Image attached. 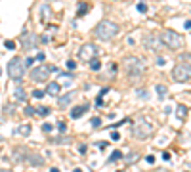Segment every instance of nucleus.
<instances>
[{
    "label": "nucleus",
    "instance_id": "12",
    "mask_svg": "<svg viewBox=\"0 0 191 172\" xmlns=\"http://www.w3.org/2000/svg\"><path fill=\"white\" fill-rule=\"evenodd\" d=\"M27 164H31V167H42L44 164V157L38 155V153H27Z\"/></svg>",
    "mask_w": 191,
    "mask_h": 172
},
{
    "label": "nucleus",
    "instance_id": "10",
    "mask_svg": "<svg viewBox=\"0 0 191 172\" xmlns=\"http://www.w3.org/2000/svg\"><path fill=\"white\" fill-rule=\"evenodd\" d=\"M143 46L147 50H151V52H157L162 44H161V38L159 37H155V34H145V37H143Z\"/></svg>",
    "mask_w": 191,
    "mask_h": 172
},
{
    "label": "nucleus",
    "instance_id": "26",
    "mask_svg": "<svg viewBox=\"0 0 191 172\" xmlns=\"http://www.w3.org/2000/svg\"><path fill=\"white\" fill-rule=\"evenodd\" d=\"M50 113H52V109H50V107H44V105L37 109V115H40V117H48Z\"/></svg>",
    "mask_w": 191,
    "mask_h": 172
},
{
    "label": "nucleus",
    "instance_id": "19",
    "mask_svg": "<svg viewBox=\"0 0 191 172\" xmlns=\"http://www.w3.org/2000/svg\"><path fill=\"white\" fill-rule=\"evenodd\" d=\"M50 17H52V10H50V6H42V10H40V21L42 23H46V21H50Z\"/></svg>",
    "mask_w": 191,
    "mask_h": 172
},
{
    "label": "nucleus",
    "instance_id": "31",
    "mask_svg": "<svg viewBox=\"0 0 191 172\" xmlns=\"http://www.w3.org/2000/svg\"><path fill=\"white\" fill-rule=\"evenodd\" d=\"M90 126H94V128H97V126H101V119L100 117H94L90 120Z\"/></svg>",
    "mask_w": 191,
    "mask_h": 172
},
{
    "label": "nucleus",
    "instance_id": "33",
    "mask_svg": "<svg viewBox=\"0 0 191 172\" xmlns=\"http://www.w3.org/2000/svg\"><path fill=\"white\" fill-rule=\"evenodd\" d=\"M136 8H138V12L145 13V12H147V4H145V2H138V6H136Z\"/></svg>",
    "mask_w": 191,
    "mask_h": 172
},
{
    "label": "nucleus",
    "instance_id": "49",
    "mask_svg": "<svg viewBox=\"0 0 191 172\" xmlns=\"http://www.w3.org/2000/svg\"><path fill=\"white\" fill-rule=\"evenodd\" d=\"M157 63H159V65H164L166 61H164V57H159V59H157Z\"/></svg>",
    "mask_w": 191,
    "mask_h": 172
},
{
    "label": "nucleus",
    "instance_id": "39",
    "mask_svg": "<svg viewBox=\"0 0 191 172\" xmlns=\"http://www.w3.org/2000/svg\"><path fill=\"white\" fill-rule=\"evenodd\" d=\"M96 105H97V107L103 105V96H97V98H96Z\"/></svg>",
    "mask_w": 191,
    "mask_h": 172
},
{
    "label": "nucleus",
    "instance_id": "2",
    "mask_svg": "<svg viewBox=\"0 0 191 172\" xmlns=\"http://www.w3.org/2000/svg\"><path fill=\"white\" fill-rule=\"evenodd\" d=\"M96 37L100 38V40H113L117 37V33H118V25L117 23H113V21H107V19H103L97 23L96 27Z\"/></svg>",
    "mask_w": 191,
    "mask_h": 172
},
{
    "label": "nucleus",
    "instance_id": "45",
    "mask_svg": "<svg viewBox=\"0 0 191 172\" xmlns=\"http://www.w3.org/2000/svg\"><path fill=\"white\" fill-rule=\"evenodd\" d=\"M37 59H38V61H44V59H46V56H44V52H38V56H37Z\"/></svg>",
    "mask_w": 191,
    "mask_h": 172
},
{
    "label": "nucleus",
    "instance_id": "53",
    "mask_svg": "<svg viewBox=\"0 0 191 172\" xmlns=\"http://www.w3.org/2000/svg\"><path fill=\"white\" fill-rule=\"evenodd\" d=\"M117 172H122V170H117Z\"/></svg>",
    "mask_w": 191,
    "mask_h": 172
},
{
    "label": "nucleus",
    "instance_id": "35",
    "mask_svg": "<svg viewBox=\"0 0 191 172\" xmlns=\"http://www.w3.org/2000/svg\"><path fill=\"white\" fill-rule=\"evenodd\" d=\"M33 98L42 99V98H44V90H34V92H33Z\"/></svg>",
    "mask_w": 191,
    "mask_h": 172
},
{
    "label": "nucleus",
    "instance_id": "36",
    "mask_svg": "<svg viewBox=\"0 0 191 172\" xmlns=\"http://www.w3.org/2000/svg\"><path fill=\"white\" fill-rule=\"evenodd\" d=\"M4 46L8 48V50H16V42H13V40H6V42H4Z\"/></svg>",
    "mask_w": 191,
    "mask_h": 172
},
{
    "label": "nucleus",
    "instance_id": "7",
    "mask_svg": "<svg viewBox=\"0 0 191 172\" xmlns=\"http://www.w3.org/2000/svg\"><path fill=\"white\" fill-rule=\"evenodd\" d=\"M100 56V48H97L94 42H86L82 44L80 50H79V59L80 61H90L92 57H97Z\"/></svg>",
    "mask_w": 191,
    "mask_h": 172
},
{
    "label": "nucleus",
    "instance_id": "38",
    "mask_svg": "<svg viewBox=\"0 0 191 172\" xmlns=\"http://www.w3.org/2000/svg\"><path fill=\"white\" fill-rule=\"evenodd\" d=\"M67 69H69V71H75V69H76V63H75L73 59H69V61H67Z\"/></svg>",
    "mask_w": 191,
    "mask_h": 172
},
{
    "label": "nucleus",
    "instance_id": "54",
    "mask_svg": "<svg viewBox=\"0 0 191 172\" xmlns=\"http://www.w3.org/2000/svg\"><path fill=\"white\" fill-rule=\"evenodd\" d=\"M0 75H2V71H0Z\"/></svg>",
    "mask_w": 191,
    "mask_h": 172
},
{
    "label": "nucleus",
    "instance_id": "18",
    "mask_svg": "<svg viewBox=\"0 0 191 172\" xmlns=\"http://www.w3.org/2000/svg\"><path fill=\"white\" fill-rule=\"evenodd\" d=\"M31 124H21V126H17V128H13V136L16 134H19V136H31Z\"/></svg>",
    "mask_w": 191,
    "mask_h": 172
},
{
    "label": "nucleus",
    "instance_id": "50",
    "mask_svg": "<svg viewBox=\"0 0 191 172\" xmlns=\"http://www.w3.org/2000/svg\"><path fill=\"white\" fill-rule=\"evenodd\" d=\"M50 172H59V168H55V167H54V168H52Z\"/></svg>",
    "mask_w": 191,
    "mask_h": 172
},
{
    "label": "nucleus",
    "instance_id": "41",
    "mask_svg": "<svg viewBox=\"0 0 191 172\" xmlns=\"http://www.w3.org/2000/svg\"><path fill=\"white\" fill-rule=\"evenodd\" d=\"M96 145L100 149H105V147H107V142H96Z\"/></svg>",
    "mask_w": 191,
    "mask_h": 172
},
{
    "label": "nucleus",
    "instance_id": "22",
    "mask_svg": "<svg viewBox=\"0 0 191 172\" xmlns=\"http://www.w3.org/2000/svg\"><path fill=\"white\" fill-rule=\"evenodd\" d=\"M187 105H178L176 107V117H178L180 120H183V119H187Z\"/></svg>",
    "mask_w": 191,
    "mask_h": 172
},
{
    "label": "nucleus",
    "instance_id": "16",
    "mask_svg": "<svg viewBox=\"0 0 191 172\" xmlns=\"http://www.w3.org/2000/svg\"><path fill=\"white\" fill-rule=\"evenodd\" d=\"M13 98H16V102H19V103H25V102H27V94H25V90H23V86H21V82L16 86Z\"/></svg>",
    "mask_w": 191,
    "mask_h": 172
},
{
    "label": "nucleus",
    "instance_id": "51",
    "mask_svg": "<svg viewBox=\"0 0 191 172\" xmlns=\"http://www.w3.org/2000/svg\"><path fill=\"white\" fill-rule=\"evenodd\" d=\"M0 172H12V170H8V168H2V170H0Z\"/></svg>",
    "mask_w": 191,
    "mask_h": 172
},
{
    "label": "nucleus",
    "instance_id": "43",
    "mask_svg": "<svg viewBox=\"0 0 191 172\" xmlns=\"http://www.w3.org/2000/svg\"><path fill=\"white\" fill-rule=\"evenodd\" d=\"M145 161L149 163V164H153V163H155V155H147V157H145Z\"/></svg>",
    "mask_w": 191,
    "mask_h": 172
},
{
    "label": "nucleus",
    "instance_id": "8",
    "mask_svg": "<svg viewBox=\"0 0 191 172\" xmlns=\"http://www.w3.org/2000/svg\"><path fill=\"white\" fill-rule=\"evenodd\" d=\"M50 67L48 65H38V67H33L31 69V81L34 82H48L50 78Z\"/></svg>",
    "mask_w": 191,
    "mask_h": 172
},
{
    "label": "nucleus",
    "instance_id": "25",
    "mask_svg": "<svg viewBox=\"0 0 191 172\" xmlns=\"http://www.w3.org/2000/svg\"><path fill=\"white\" fill-rule=\"evenodd\" d=\"M121 159H122V151H118V149H117V151H113V153H111L109 163H117V161H121Z\"/></svg>",
    "mask_w": 191,
    "mask_h": 172
},
{
    "label": "nucleus",
    "instance_id": "48",
    "mask_svg": "<svg viewBox=\"0 0 191 172\" xmlns=\"http://www.w3.org/2000/svg\"><path fill=\"white\" fill-rule=\"evenodd\" d=\"M86 149H88V147H86V145H84V143H82V145L79 147V151H80V153H86Z\"/></svg>",
    "mask_w": 191,
    "mask_h": 172
},
{
    "label": "nucleus",
    "instance_id": "46",
    "mask_svg": "<svg viewBox=\"0 0 191 172\" xmlns=\"http://www.w3.org/2000/svg\"><path fill=\"white\" fill-rule=\"evenodd\" d=\"M105 94H109V86H107V88H101V90H100V96H105Z\"/></svg>",
    "mask_w": 191,
    "mask_h": 172
},
{
    "label": "nucleus",
    "instance_id": "30",
    "mask_svg": "<svg viewBox=\"0 0 191 172\" xmlns=\"http://www.w3.org/2000/svg\"><path fill=\"white\" fill-rule=\"evenodd\" d=\"M33 65H34V57H31V56H29V57H27V59L23 61V67L27 69V67H33Z\"/></svg>",
    "mask_w": 191,
    "mask_h": 172
},
{
    "label": "nucleus",
    "instance_id": "24",
    "mask_svg": "<svg viewBox=\"0 0 191 172\" xmlns=\"http://www.w3.org/2000/svg\"><path fill=\"white\" fill-rule=\"evenodd\" d=\"M88 63H90V69L94 71V73H97V71L101 69V63H100V59H97V57H92Z\"/></svg>",
    "mask_w": 191,
    "mask_h": 172
},
{
    "label": "nucleus",
    "instance_id": "9",
    "mask_svg": "<svg viewBox=\"0 0 191 172\" xmlns=\"http://www.w3.org/2000/svg\"><path fill=\"white\" fill-rule=\"evenodd\" d=\"M19 40H21V46H23V50L25 52H31V50H34L37 48V44H38V38H37V34H33V33H23L19 37Z\"/></svg>",
    "mask_w": 191,
    "mask_h": 172
},
{
    "label": "nucleus",
    "instance_id": "11",
    "mask_svg": "<svg viewBox=\"0 0 191 172\" xmlns=\"http://www.w3.org/2000/svg\"><path fill=\"white\" fill-rule=\"evenodd\" d=\"M75 98H76V92H75V90H71V92H67V94H63V96L58 99V105L61 107V109H65V107H69V103L73 102Z\"/></svg>",
    "mask_w": 191,
    "mask_h": 172
},
{
    "label": "nucleus",
    "instance_id": "3",
    "mask_svg": "<svg viewBox=\"0 0 191 172\" xmlns=\"http://www.w3.org/2000/svg\"><path fill=\"white\" fill-rule=\"evenodd\" d=\"M151 134H153V124L147 123L145 119H140L138 123L134 124V128H132V136L138 138V140H147Z\"/></svg>",
    "mask_w": 191,
    "mask_h": 172
},
{
    "label": "nucleus",
    "instance_id": "23",
    "mask_svg": "<svg viewBox=\"0 0 191 172\" xmlns=\"http://www.w3.org/2000/svg\"><path fill=\"white\" fill-rule=\"evenodd\" d=\"M155 90H157V94H159V99H166L168 98V88L164 84H157V86H155Z\"/></svg>",
    "mask_w": 191,
    "mask_h": 172
},
{
    "label": "nucleus",
    "instance_id": "14",
    "mask_svg": "<svg viewBox=\"0 0 191 172\" xmlns=\"http://www.w3.org/2000/svg\"><path fill=\"white\" fill-rule=\"evenodd\" d=\"M27 153H29V149H27V147H17L16 151H13V155H12V161L13 163H21L27 157Z\"/></svg>",
    "mask_w": 191,
    "mask_h": 172
},
{
    "label": "nucleus",
    "instance_id": "20",
    "mask_svg": "<svg viewBox=\"0 0 191 172\" xmlns=\"http://www.w3.org/2000/svg\"><path fill=\"white\" fill-rule=\"evenodd\" d=\"M76 6H79V10H76V17H82V16H86V13L90 12V4L88 2H79Z\"/></svg>",
    "mask_w": 191,
    "mask_h": 172
},
{
    "label": "nucleus",
    "instance_id": "44",
    "mask_svg": "<svg viewBox=\"0 0 191 172\" xmlns=\"http://www.w3.org/2000/svg\"><path fill=\"white\" fill-rule=\"evenodd\" d=\"M40 42H42V44H48V42H50V37H48V34H44V37L40 38Z\"/></svg>",
    "mask_w": 191,
    "mask_h": 172
},
{
    "label": "nucleus",
    "instance_id": "34",
    "mask_svg": "<svg viewBox=\"0 0 191 172\" xmlns=\"http://www.w3.org/2000/svg\"><path fill=\"white\" fill-rule=\"evenodd\" d=\"M52 142H54V143H67L69 138H65V136H59V138H54Z\"/></svg>",
    "mask_w": 191,
    "mask_h": 172
},
{
    "label": "nucleus",
    "instance_id": "15",
    "mask_svg": "<svg viewBox=\"0 0 191 172\" xmlns=\"http://www.w3.org/2000/svg\"><path fill=\"white\" fill-rule=\"evenodd\" d=\"M59 92H61V84H59V82H48V84H46V92H44V94L59 96Z\"/></svg>",
    "mask_w": 191,
    "mask_h": 172
},
{
    "label": "nucleus",
    "instance_id": "52",
    "mask_svg": "<svg viewBox=\"0 0 191 172\" xmlns=\"http://www.w3.org/2000/svg\"><path fill=\"white\" fill-rule=\"evenodd\" d=\"M73 172H82V170H80V168H75V170H73Z\"/></svg>",
    "mask_w": 191,
    "mask_h": 172
},
{
    "label": "nucleus",
    "instance_id": "40",
    "mask_svg": "<svg viewBox=\"0 0 191 172\" xmlns=\"http://www.w3.org/2000/svg\"><path fill=\"white\" fill-rule=\"evenodd\" d=\"M111 140H121V134H118V132H111Z\"/></svg>",
    "mask_w": 191,
    "mask_h": 172
},
{
    "label": "nucleus",
    "instance_id": "6",
    "mask_svg": "<svg viewBox=\"0 0 191 172\" xmlns=\"http://www.w3.org/2000/svg\"><path fill=\"white\" fill-rule=\"evenodd\" d=\"M8 75L12 81H21L25 75V67H23V61H21V57H13V59H10L8 63Z\"/></svg>",
    "mask_w": 191,
    "mask_h": 172
},
{
    "label": "nucleus",
    "instance_id": "55",
    "mask_svg": "<svg viewBox=\"0 0 191 172\" xmlns=\"http://www.w3.org/2000/svg\"><path fill=\"white\" fill-rule=\"evenodd\" d=\"M48 2H50V0H48Z\"/></svg>",
    "mask_w": 191,
    "mask_h": 172
},
{
    "label": "nucleus",
    "instance_id": "28",
    "mask_svg": "<svg viewBox=\"0 0 191 172\" xmlns=\"http://www.w3.org/2000/svg\"><path fill=\"white\" fill-rule=\"evenodd\" d=\"M25 115H27V117H33V115H37V107L27 105V107H25Z\"/></svg>",
    "mask_w": 191,
    "mask_h": 172
},
{
    "label": "nucleus",
    "instance_id": "4",
    "mask_svg": "<svg viewBox=\"0 0 191 172\" xmlns=\"http://www.w3.org/2000/svg\"><path fill=\"white\" fill-rule=\"evenodd\" d=\"M159 38H161V44H164L166 48H170V50H180L182 44H183L182 37L178 33H174V31H164Z\"/></svg>",
    "mask_w": 191,
    "mask_h": 172
},
{
    "label": "nucleus",
    "instance_id": "13",
    "mask_svg": "<svg viewBox=\"0 0 191 172\" xmlns=\"http://www.w3.org/2000/svg\"><path fill=\"white\" fill-rule=\"evenodd\" d=\"M88 109H90V105H88V103H82V105L73 107V111H71V119H75V120H76V119H80Z\"/></svg>",
    "mask_w": 191,
    "mask_h": 172
},
{
    "label": "nucleus",
    "instance_id": "32",
    "mask_svg": "<svg viewBox=\"0 0 191 172\" xmlns=\"http://www.w3.org/2000/svg\"><path fill=\"white\" fill-rule=\"evenodd\" d=\"M58 130H59V134H65L67 132V124L63 123V120H59V123H58Z\"/></svg>",
    "mask_w": 191,
    "mask_h": 172
},
{
    "label": "nucleus",
    "instance_id": "47",
    "mask_svg": "<svg viewBox=\"0 0 191 172\" xmlns=\"http://www.w3.org/2000/svg\"><path fill=\"white\" fill-rule=\"evenodd\" d=\"M162 159H164L166 163H170V153H164V155H162Z\"/></svg>",
    "mask_w": 191,
    "mask_h": 172
},
{
    "label": "nucleus",
    "instance_id": "5",
    "mask_svg": "<svg viewBox=\"0 0 191 172\" xmlns=\"http://www.w3.org/2000/svg\"><path fill=\"white\" fill-rule=\"evenodd\" d=\"M189 77H191V67L189 63H182L178 61L172 69V78L176 82H189Z\"/></svg>",
    "mask_w": 191,
    "mask_h": 172
},
{
    "label": "nucleus",
    "instance_id": "27",
    "mask_svg": "<svg viewBox=\"0 0 191 172\" xmlns=\"http://www.w3.org/2000/svg\"><path fill=\"white\" fill-rule=\"evenodd\" d=\"M136 94H138V98H141V99H149V94H147V90H143V88H138Z\"/></svg>",
    "mask_w": 191,
    "mask_h": 172
},
{
    "label": "nucleus",
    "instance_id": "37",
    "mask_svg": "<svg viewBox=\"0 0 191 172\" xmlns=\"http://www.w3.org/2000/svg\"><path fill=\"white\" fill-rule=\"evenodd\" d=\"M178 61H186V63H189V54H180V56H178Z\"/></svg>",
    "mask_w": 191,
    "mask_h": 172
},
{
    "label": "nucleus",
    "instance_id": "21",
    "mask_svg": "<svg viewBox=\"0 0 191 172\" xmlns=\"http://www.w3.org/2000/svg\"><path fill=\"white\" fill-rule=\"evenodd\" d=\"M73 81H75V77L71 75V73H59V82L61 84L69 86V84H73Z\"/></svg>",
    "mask_w": 191,
    "mask_h": 172
},
{
    "label": "nucleus",
    "instance_id": "17",
    "mask_svg": "<svg viewBox=\"0 0 191 172\" xmlns=\"http://www.w3.org/2000/svg\"><path fill=\"white\" fill-rule=\"evenodd\" d=\"M124 159V164L126 167H132V164H136L138 161H140V153H136V151H130L126 157H122Z\"/></svg>",
    "mask_w": 191,
    "mask_h": 172
},
{
    "label": "nucleus",
    "instance_id": "29",
    "mask_svg": "<svg viewBox=\"0 0 191 172\" xmlns=\"http://www.w3.org/2000/svg\"><path fill=\"white\" fill-rule=\"evenodd\" d=\"M54 130V126L50 124V123H44V124H42V132H44V134H50Z\"/></svg>",
    "mask_w": 191,
    "mask_h": 172
},
{
    "label": "nucleus",
    "instance_id": "42",
    "mask_svg": "<svg viewBox=\"0 0 191 172\" xmlns=\"http://www.w3.org/2000/svg\"><path fill=\"white\" fill-rule=\"evenodd\" d=\"M4 111H6V115H12V111H13V105H6V107H4Z\"/></svg>",
    "mask_w": 191,
    "mask_h": 172
},
{
    "label": "nucleus",
    "instance_id": "1",
    "mask_svg": "<svg viewBox=\"0 0 191 172\" xmlns=\"http://www.w3.org/2000/svg\"><path fill=\"white\" fill-rule=\"evenodd\" d=\"M122 69H124V73L128 75L132 81H138V78L145 73L143 61L138 59V57H134V56H128V57H124V59H122Z\"/></svg>",
    "mask_w": 191,
    "mask_h": 172
}]
</instances>
